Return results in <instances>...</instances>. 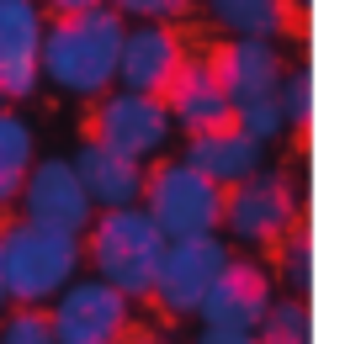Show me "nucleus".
Wrapping results in <instances>:
<instances>
[{
    "label": "nucleus",
    "instance_id": "f257e3e1",
    "mask_svg": "<svg viewBox=\"0 0 361 344\" xmlns=\"http://www.w3.org/2000/svg\"><path fill=\"white\" fill-rule=\"evenodd\" d=\"M123 32H128V22L112 6L48 16L43 48H37V75H43V85L59 90L64 101H96L102 90H112L117 85Z\"/></svg>",
    "mask_w": 361,
    "mask_h": 344
},
{
    "label": "nucleus",
    "instance_id": "f03ea898",
    "mask_svg": "<svg viewBox=\"0 0 361 344\" xmlns=\"http://www.w3.org/2000/svg\"><path fill=\"white\" fill-rule=\"evenodd\" d=\"M80 255H85V270L106 286H117L123 297L144 302L149 297V281H154V265L165 255V234L154 228L144 207H112V212H96L90 228L80 234Z\"/></svg>",
    "mask_w": 361,
    "mask_h": 344
},
{
    "label": "nucleus",
    "instance_id": "7ed1b4c3",
    "mask_svg": "<svg viewBox=\"0 0 361 344\" xmlns=\"http://www.w3.org/2000/svg\"><path fill=\"white\" fill-rule=\"evenodd\" d=\"M0 270H6V297L16 307H48L85 270V255L75 234H54L16 217L0 228Z\"/></svg>",
    "mask_w": 361,
    "mask_h": 344
},
{
    "label": "nucleus",
    "instance_id": "20e7f679",
    "mask_svg": "<svg viewBox=\"0 0 361 344\" xmlns=\"http://www.w3.org/2000/svg\"><path fill=\"white\" fill-rule=\"evenodd\" d=\"M303 217V186H298V165H260L255 175L234 180L224 191V222L218 234L239 249H271L276 238H287Z\"/></svg>",
    "mask_w": 361,
    "mask_h": 344
},
{
    "label": "nucleus",
    "instance_id": "39448f33",
    "mask_svg": "<svg viewBox=\"0 0 361 344\" xmlns=\"http://www.w3.org/2000/svg\"><path fill=\"white\" fill-rule=\"evenodd\" d=\"M138 207L154 217V228L165 238H202V234H218V222H224V186H213L180 154H165L144 170Z\"/></svg>",
    "mask_w": 361,
    "mask_h": 344
},
{
    "label": "nucleus",
    "instance_id": "423d86ee",
    "mask_svg": "<svg viewBox=\"0 0 361 344\" xmlns=\"http://www.w3.org/2000/svg\"><path fill=\"white\" fill-rule=\"evenodd\" d=\"M90 138H102L106 148L138 159V165H154L176 148V122L165 111V96H149V90H102L90 101Z\"/></svg>",
    "mask_w": 361,
    "mask_h": 344
},
{
    "label": "nucleus",
    "instance_id": "0eeeda50",
    "mask_svg": "<svg viewBox=\"0 0 361 344\" xmlns=\"http://www.w3.org/2000/svg\"><path fill=\"white\" fill-rule=\"evenodd\" d=\"M43 312L54 329V344H117L133 333V297L96 281L90 270H80Z\"/></svg>",
    "mask_w": 361,
    "mask_h": 344
},
{
    "label": "nucleus",
    "instance_id": "6e6552de",
    "mask_svg": "<svg viewBox=\"0 0 361 344\" xmlns=\"http://www.w3.org/2000/svg\"><path fill=\"white\" fill-rule=\"evenodd\" d=\"M234 244L224 234H202V238H165V255L154 265L149 281V302H154L165 318H197L207 286L218 281V270L228 265Z\"/></svg>",
    "mask_w": 361,
    "mask_h": 344
},
{
    "label": "nucleus",
    "instance_id": "1a4fd4ad",
    "mask_svg": "<svg viewBox=\"0 0 361 344\" xmlns=\"http://www.w3.org/2000/svg\"><path fill=\"white\" fill-rule=\"evenodd\" d=\"M16 212H22V222L54 228V234H75V238L85 234L90 217H96V207H90L69 154H37L32 159L22 191H16Z\"/></svg>",
    "mask_w": 361,
    "mask_h": 344
},
{
    "label": "nucleus",
    "instance_id": "9d476101",
    "mask_svg": "<svg viewBox=\"0 0 361 344\" xmlns=\"http://www.w3.org/2000/svg\"><path fill=\"white\" fill-rule=\"evenodd\" d=\"M43 27H48L43 0H0V85H6V106H22L43 90V75H37Z\"/></svg>",
    "mask_w": 361,
    "mask_h": 344
},
{
    "label": "nucleus",
    "instance_id": "9b49d317",
    "mask_svg": "<svg viewBox=\"0 0 361 344\" xmlns=\"http://www.w3.org/2000/svg\"><path fill=\"white\" fill-rule=\"evenodd\" d=\"M276 286H271V270L260 260H234L218 270V281L207 286L202 307H197V323H213V329H255L260 312L271 307Z\"/></svg>",
    "mask_w": 361,
    "mask_h": 344
},
{
    "label": "nucleus",
    "instance_id": "f8f14e48",
    "mask_svg": "<svg viewBox=\"0 0 361 344\" xmlns=\"http://www.w3.org/2000/svg\"><path fill=\"white\" fill-rule=\"evenodd\" d=\"M159 96H165V111L176 122V133H202V127H218L234 117V101H228V90H224V79H218L207 53L180 58V69L170 75V85Z\"/></svg>",
    "mask_w": 361,
    "mask_h": 344
},
{
    "label": "nucleus",
    "instance_id": "ddd939ff",
    "mask_svg": "<svg viewBox=\"0 0 361 344\" xmlns=\"http://www.w3.org/2000/svg\"><path fill=\"white\" fill-rule=\"evenodd\" d=\"M180 58H186V37L170 22H128L123 48H117V85L159 96L180 69Z\"/></svg>",
    "mask_w": 361,
    "mask_h": 344
},
{
    "label": "nucleus",
    "instance_id": "4468645a",
    "mask_svg": "<svg viewBox=\"0 0 361 344\" xmlns=\"http://www.w3.org/2000/svg\"><path fill=\"white\" fill-rule=\"evenodd\" d=\"M207 58H213V69H218V79H224L234 106L239 101H255V96H271L282 85L287 64H293L276 37H224Z\"/></svg>",
    "mask_w": 361,
    "mask_h": 344
},
{
    "label": "nucleus",
    "instance_id": "2eb2a0df",
    "mask_svg": "<svg viewBox=\"0 0 361 344\" xmlns=\"http://www.w3.org/2000/svg\"><path fill=\"white\" fill-rule=\"evenodd\" d=\"M69 165H75V175H80V186H85V196H90L96 212L133 207L138 191H144V170H149V165H138V159L106 148L102 138H85V144L69 154Z\"/></svg>",
    "mask_w": 361,
    "mask_h": 344
},
{
    "label": "nucleus",
    "instance_id": "dca6fc26",
    "mask_svg": "<svg viewBox=\"0 0 361 344\" xmlns=\"http://www.w3.org/2000/svg\"><path fill=\"white\" fill-rule=\"evenodd\" d=\"M180 159H186L192 170H202L213 186L228 191L234 180L255 175V170L266 165V148H260L250 133H239L234 122H218V127H202V133H186Z\"/></svg>",
    "mask_w": 361,
    "mask_h": 344
},
{
    "label": "nucleus",
    "instance_id": "f3484780",
    "mask_svg": "<svg viewBox=\"0 0 361 344\" xmlns=\"http://www.w3.org/2000/svg\"><path fill=\"white\" fill-rule=\"evenodd\" d=\"M207 22L224 37H276L293 32L287 0H207Z\"/></svg>",
    "mask_w": 361,
    "mask_h": 344
},
{
    "label": "nucleus",
    "instance_id": "a211bd4d",
    "mask_svg": "<svg viewBox=\"0 0 361 344\" xmlns=\"http://www.w3.org/2000/svg\"><path fill=\"white\" fill-rule=\"evenodd\" d=\"M32 159H37V127L16 106H0V212L16 207V191H22Z\"/></svg>",
    "mask_w": 361,
    "mask_h": 344
},
{
    "label": "nucleus",
    "instance_id": "6ab92c4d",
    "mask_svg": "<svg viewBox=\"0 0 361 344\" xmlns=\"http://www.w3.org/2000/svg\"><path fill=\"white\" fill-rule=\"evenodd\" d=\"M260 344H314V318L303 297H271V307L255 323Z\"/></svg>",
    "mask_w": 361,
    "mask_h": 344
},
{
    "label": "nucleus",
    "instance_id": "aec40b11",
    "mask_svg": "<svg viewBox=\"0 0 361 344\" xmlns=\"http://www.w3.org/2000/svg\"><path fill=\"white\" fill-rule=\"evenodd\" d=\"M228 122H234L239 133H250L260 148H276L287 133H293V122H287V111H282V101H276V90H271V96H255V101H239Z\"/></svg>",
    "mask_w": 361,
    "mask_h": 344
},
{
    "label": "nucleus",
    "instance_id": "412c9836",
    "mask_svg": "<svg viewBox=\"0 0 361 344\" xmlns=\"http://www.w3.org/2000/svg\"><path fill=\"white\" fill-rule=\"evenodd\" d=\"M276 276L287 281V291L293 297H308V281H314V249H308V234L303 228H293L287 238H276Z\"/></svg>",
    "mask_w": 361,
    "mask_h": 344
},
{
    "label": "nucleus",
    "instance_id": "4be33fe9",
    "mask_svg": "<svg viewBox=\"0 0 361 344\" xmlns=\"http://www.w3.org/2000/svg\"><path fill=\"white\" fill-rule=\"evenodd\" d=\"M0 344H54V329H48L43 307H6L0 312Z\"/></svg>",
    "mask_w": 361,
    "mask_h": 344
},
{
    "label": "nucleus",
    "instance_id": "5701e85b",
    "mask_svg": "<svg viewBox=\"0 0 361 344\" xmlns=\"http://www.w3.org/2000/svg\"><path fill=\"white\" fill-rule=\"evenodd\" d=\"M106 6H112L123 22H170L176 27V22L192 16L197 0H106Z\"/></svg>",
    "mask_w": 361,
    "mask_h": 344
},
{
    "label": "nucleus",
    "instance_id": "b1692460",
    "mask_svg": "<svg viewBox=\"0 0 361 344\" xmlns=\"http://www.w3.org/2000/svg\"><path fill=\"white\" fill-rule=\"evenodd\" d=\"M276 101H282V111H287V122H293V127L308 122V106H314V79H308L303 64H287L282 85H276Z\"/></svg>",
    "mask_w": 361,
    "mask_h": 344
},
{
    "label": "nucleus",
    "instance_id": "393cba45",
    "mask_svg": "<svg viewBox=\"0 0 361 344\" xmlns=\"http://www.w3.org/2000/svg\"><path fill=\"white\" fill-rule=\"evenodd\" d=\"M192 344H260L255 329H213V323H197Z\"/></svg>",
    "mask_w": 361,
    "mask_h": 344
},
{
    "label": "nucleus",
    "instance_id": "a878e982",
    "mask_svg": "<svg viewBox=\"0 0 361 344\" xmlns=\"http://www.w3.org/2000/svg\"><path fill=\"white\" fill-rule=\"evenodd\" d=\"M96 6H106V0H43L48 16H69V11H96Z\"/></svg>",
    "mask_w": 361,
    "mask_h": 344
},
{
    "label": "nucleus",
    "instance_id": "bb28decb",
    "mask_svg": "<svg viewBox=\"0 0 361 344\" xmlns=\"http://www.w3.org/2000/svg\"><path fill=\"white\" fill-rule=\"evenodd\" d=\"M308 6H314V0H287V11H293V16H303Z\"/></svg>",
    "mask_w": 361,
    "mask_h": 344
},
{
    "label": "nucleus",
    "instance_id": "cd10ccee",
    "mask_svg": "<svg viewBox=\"0 0 361 344\" xmlns=\"http://www.w3.org/2000/svg\"><path fill=\"white\" fill-rule=\"evenodd\" d=\"M11 307V297H6V270H0V312Z\"/></svg>",
    "mask_w": 361,
    "mask_h": 344
},
{
    "label": "nucleus",
    "instance_id": "c85d7f7f",
    "mask_svg": "<svg viewBox=\"0 0 361 344\" xmlns=\"http://www.w3.org/2000/svg\"><path fill=\"white\" fill-rule=\"evenodd\" d=\"M0 106H6V85H0Z\"/></svg>",
    "mask_w": 361,
    "mask_h": 344
}]
</instances>
